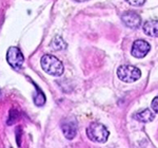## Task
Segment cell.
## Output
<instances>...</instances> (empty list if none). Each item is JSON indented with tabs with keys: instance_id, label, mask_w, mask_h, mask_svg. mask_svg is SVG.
Returning a JSON list of instances; mask_svg holds the SVG:
<instances>
[{
	"instance_id": "obj_4",
	"label": "cell",
	"mask_w": 158,
	"mask_h": 148,
	"mask_svg": "<svg viewBox=\"0 0 158 148\" xmlns=\"http://www.w3.org/2000/svg\"><path fill=\"white\" fill-rule=\"evenodd\" d=\"M6 60L10 66L14 69H19L22 67L24 62V57L22 55L21 51L17 47H11L7 50L6 53Z\"/></svg>"
},
{
	"instance_id": "obj_14",
	"label": "cell",
	"mask_w": 158,
	"mask_h": 148,
	"mask_svg": "<svg viewBox=\"0 0 158 148\" xmlns=\"http://www.w3.org/2000/svg\"><path fill=\"white\" fill-rule=\"evenodd\" d=\"M75 1H77V2H85V1H86V0H75Z\"/></svg>"
},
{
	"instance_id": "obj_13",
	"label": "cell",
	"mask_w": 158,
	"mask_h": 148,
	"mask_svg": "<svg viewBox=\"0 0 158 148\" xmlns=\"http://www.w3.org/2000/svg\"><path fill=\"white\" fill-rule=\"evenodd\" d=\"M152 109L154 110L155 113L158 114V96L152 101Z\"/></svg>"
},
{
	"instance_id": "obj_7",
	"label": "cell",
	"mask_w": 158,
	"mask_h": 148,
	"mask_svg": "<svg viewBox=\"0 0 158 148\" xmlns=\"http://www.w3.org/2000/svg\"><path fill=\"white\" fill-rule=\"evenodd\" d=\"M144 34L151 37H158V20H149L143 24Z\"/></svg>"
},
{
	"instance_id": "obj_12",
	"label": "cell",
	"mask_w": 158,
	"mask_h": 148,
	"mask_svg": "<svg viewBox=\"0 0 158 148\" xmlns=\"http://www.w3.org/2000/svg\"><path fill=\"white\" fill-rule=\"evenodd\" d=\"M127 2H129L131 6L134 7H141L142 4L146 2V0H126Z\"/></svg>"
},
{
	"instance_id": "obj_6",
	"label": "cell",
	"mask_w": 158,
	"mask_h": 148,
	"mask_svg": "<svg viewBox=\"0 0 158 148\" xmlns=\"http://www.w3.org/2000/svg\"><path fill=\"white\" fill-rule=\"evenodd\" d=\"M121 20L130 29H138L141 24V18L135 12H126L121 15Z\"/></svg>"
},
{
	"instance_id": "obj_2",
	"label": "cell",
	"mask_w": 158,
	"mask_h": 148,
	"mask_svg": "<svg viewBox=\"0 0 158 148\" xmlns=\"http://www.w3.org/2000/svg\"><path fill=\"white\" fill-rule=\"evenodd\" d=\"M86 136L93 142L104 143L110 136L109 130L100 123H91L86 128Z\"/></svg>"
},
{
	"instance_id": "obj_15",
	"label": "cell",
	"mask_w": 158,
	"mask_h": 148,
	"mask_svg": "<svg viewBox=\"0 0 158 148\" xmlns=\"http://www.w3.org/2000/svg\"><path fill=\"white\" fill-rule=\"evenodd\" d=\"M0 94H1V91H0Z\"/></svg>"
},
{
	"instance_id": "obj_5",
	"label": "cell",
	"mask_w": 158,
	"mask_h": 148,
	"mask_svg": "<svg viewBox=\"0 0 158 148\" xmlns=\"http://www.w3.org/2000/svg\"><path fill=\"white\" fill-rule=\"evenodd\" d=\"M150 50H151V46L149 42L146 40L138 39L134 41L133 46H132L131 54L136 58H143L150 52Z\"/></svg>"
},
{
	"instance_id": "obj_10",
	"label": "cell",
	"mask_w": 158,
	"mask_h": 148,
	"mask_svg": "<svg viewBox=\"0 0 158 148\" xmlns=\"http://www.w3.org/2000/svg\"><path fill=\"white\" fill-rule=\"evenodd\" d=\"M50 46L53 50H56V51H61V50L67 49V42H65L60 36H56L55 38H53Z\"/></svg>"
},
{
	"instance_id": "obj_3",
	"label": "cell",
	"mask_w": 158,
	"mask_h": 148,
	"mask_svg": "<svg viewBox=\"0 0 158 148\" xmlns=\"http://www.w3.org/2000/svg\"><path fill=\"white\" fill-rule=\"evenodd\" d=\"M117 76L124 83H134L139 80L141 72L137 67L131 65H122L117 70Z\"/></svg>"
},
{
	"instance_id": "obj_1",
	"label": "cell",
	"mask_w": 158,
	"mask_h": 148,
	"mask_svg": "<svg viewBox=\"0 0 158 148\" xmlns=\"http://www.w3.org/2000/svg\"><path fill=\"white\" fill-rule=\"evenodd\" d=\"M41 67L44 72L53 76H61L64 70L62 63L54 55L50 54L43 55L41 57Z\"/></svg>"
},
{
	"instance_id": "obj_11",
	"label": "cell",
	"mask_w": 158,
	"mask_h": 148,
	"mask_svg": "<svg viewBox=\"0 0 158 148\" xmlns=\"http://www.w3.org/2000/svg\"><path fill=\"white\" fill-rule=\"evenodd\" d=\"M34 103H35V105L38 106V107L43 106L45 103V95L39 88H37V93L34 98Z\"/></svg>"
},
{
	"instance_id": "obj_8",
	"label": "cell",
	"mask_w": 158,
	"mask_h": 148,
	"mask_svg": "<svg viewBox=\"0 0 158 148\" xmlns=\"http://www.w3.org/2000/svg\"><path fill=\"white\" fill-rule=\"evenodd\" d=\"M61 129H62L63 134L68 140L74 139L76 136V132H77L75 123H63L61 125Z\"/></svg>"
},
{
	"instance_id": "obj_9",
	"label": "cell",
	"mask_w": 158,
	"mask_h": 148,
	"mask_svg": "<svg viewBox=\"0 0 158 148\" xmlns=\"http://www.w3.org/2000/svg\"><path fill=\"white\" fill-rule=\"evenodd\" d=\"M154 117H155L154 113L151 110H149V109L140 111L135 115V119L137 121L141 122V123H150V122L154 121Z\"/></svg>"
}]
</instances>
